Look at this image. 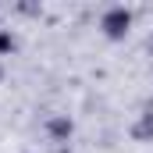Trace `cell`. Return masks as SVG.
<instances>
[{"label": "cell", "instance_id": "obj_1", "mask_svg": "<svg viewBox=\"0 0 153 153\" xmlns=\"http://www.w3.org/2000/svg\"><path fill=\"white\" fill-rule=\"evenodd\" d=\"M125 25H128V14H125V11H114V14L107 18V32H111V36H121Z\"/></svg>", "mask_w": 153, "mask_h": 153}]
</instances>
